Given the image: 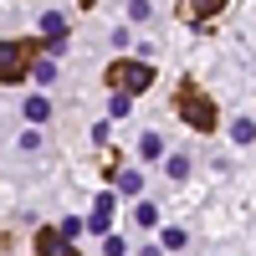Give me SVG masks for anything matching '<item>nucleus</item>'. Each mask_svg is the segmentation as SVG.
Here are the masks:
<instances>
[{
	"label": "nucleus",
	"instance_id": "nucleus-7",
	"mask_svg": "<svg viewBox=\"0 0 256 256\" xmlns=\"http://www.w3.org/2000/svg\"><path fill=\"white\" fill-rule=\"evenodd\" d=\"M118 190H123V195H138V190H144V174H138V169H123V174H118Z\"/></svg>",
	"mask_w": 256,
	"mask_h": 256
},
{
	"label": "nucleus",
	"instance_id": "nucleus-17",
	"mask_svg": "<svg viewBox=\"0 0 256 256\" xmlns=\"http://www.w3.org/2000/svg\"><path fill=\"white\" fill-rule=\"evenodd\" d=\"M108 108H113V118H128V92H118V98L108 102Z\"/></svg>",
	"mask_w": 256,
	"mask_h": 256
},
{
	"label": "nucleus",
	"instance_id": "nucleus-16",
	"mask_svg": "<svg viewBox=\"0 0 256 256\" xmlns=\"http://www.w3.org/2000/svg\"><path fill=\"white\" fill-rule=\"evenodd\" d=\"M128 16H134V20H148V0H128Z\"/></svg>",
	"mask_w": 256,
	"mask_h": 256
},
{
	"label": "nucleus",
	"instance_id": "nucleus-10",
	"mask_svg": "<svg viewBox=\"0 0 256 256\" xmlns=\"http://www.w3.org/2000/svg\"><path fill=\"white\" fill-rule=\"evenodd\" d=\"M159 148H164L159 134H144V138H138V154H144V159H159Z\"/></svg>",
	"mask_w": 256,
	"mask_h": 256
},
{
	"label": "nucleus",
	"instance_id": "nucleus-2",
	"mask_svg": "<svg viewBox=\"0 0 256 256\" xmlns=\"http://www.w3.org/2000/svg\"><path fill=\"white\" fill-rule=\"evenodd\" d=\"M102 77H108L118 92H144L148 82H154V67H148V62H113Z\"/></svg>",
	"mask_w": 256,
	"mask_h": 256
},
{
	"label": "nucleus",
	"instance_id": "nucleus-18",
	"mask_svg": "<svg viewBox=\"0 0 256 256\" xmlns=\"http://www.w3.org/2000/svg\"><path fill=\"white\" fill-rule=\"evenodd\" d=\"M102 251H108V256H123V251H128V246H123V241H118V236H108V241H102Z\"/></svg>",
	"mask_w": 256,
	"mask_h": 256
},
{
	"label": "nucleus",
	"instance_id": "nucleus-13",
	"mask_svg": "<svg viewBox=\"0 0 256 256\" xmlns=\"http://www.w3.org/2000/svg\"><path fill=\"white\" fill-rule=\"evenodd\" d=\"M134 220H138V226L148 230V226H154V220H159V210H154V205H138V210H134Z\"/></svg>",
	"mask_w": 256,
	"mask_h": 256
},
{
	"label": "nucleus",
	"instance_id": "nucleus-19",
	"mask_svg": "<svg viewBox=\"0 0 256 256\" xmlns=\"http://www.w3.org/2000/svg\"><path fill=\"white\" fill-rule=\"evenodd\" d=\"M82 6H98V0H82Z\"/></svg>",
	"mask_w": 256,
	"mask_h": 256
},
{
	"label": "nucleus",
	"instance_id": "nucleus-9",
	"mask_svg": "<svg viewBox=\"0 0 256 256\" xmlns=\"http://www.w3.org/2000/svg\"><path fill=\"white\" fill-rule=\"evenodd\" d=\"M41 31H46V36H67V20H62L56 10H46V16H41Z\"/></svg>",
	"mask_w": 256,
	"mask_h": 256
},
{
	"label": "nucleus",
	"instance_id": "nucleus-1",
	"mask_svg": "<svg viewBox=\"0 0 256 256\" xmlns=\"http://www.w3.org/2000/svg\"><path fill=\"white\" fill-rule=\"evenodd\" d=\"M174 102H180V113L190 118V128H200V134H210V128H216V102H210L195 82H180Z\"/></svg>",
	"mask_w": 256,
	"mask_h": 256
},
{
	"label": "nucleus",
	"instance_id": "nucleus-14",
	"mask_svg": "<svg viewBox=\"0 0 256 256\" xmlns=\"http://www.w3.org/2000/svg\"><path fill=\"white\" fill-rule=\"evenodd\" d=\"M184 174H190V159L174 154V159H169V180H184Z\"/></svg>",
	"mask_w": 256,
	"mask_h": 256
},
{
	"label": "nucleus",
	"instance_id": "nucleus-15",
	"mask_svg": "<svg viewBox=\"0 0 256 256\" xmlns=\"http://www.w3.org/2000/svg\"><path fill=\"white\" fill-rule=\"evenodd\" d=\"M36 82H56V62H36Z\"/></svg>",
	"mask_w": 256,
	"mask_h": 256
},
{
	"label": "nucleus",
	"instance_id": "nucleus-12",
	"mask_svg": "<svg viewBox=\"0 0 256 256\" xmlns=\"http://www.w3.org/2000/svg\"><path fill=\"white\" fill-rule=\"evenodd\" d=\"M159 241H164L169 251H184V230H180V226H169V230H164V236H159Z\"/></svg>",
	"mask_w": 256,
	"mask_h": 256
},
{
	"label": "nucleus",
	"instance_id": "nucleus-5",
	"mask_svg": "<svg viewBox=\"0 0 256 256\" xmlns=\"http://www.w3.org/2000/svg\"><path fill=\"white\" fill-rule=\"evenodd\" d=\"M113 226V195H98V205H92V230H108Z\"/></svg>",
	"mask_w": 256,
	"mask_h": 256
},
{
	"label": "nucleus",
	"instance_id": "nucleus-11",
	"mask_svg": "<svg viewBox=\"0 0 256 256\" xmlns=\"http://www.w3.org/2000/svg\"><path fill=\"white\" fill-rule=\"evenodd\" d=\"M184 6H190V16H195V20H200V16H210V10H220V6H226V0H184Z\"/></svg>",
	"mask_w": 256,
	"mask_h": 256
},
{
	"label": "nucleus",
	"instance_id": "nucleus-4",
	"mask_svg": "<svg viewBox=\"0 0 256 256\" xmlns=\"http://www.w3.org/2000/svg\"><path fill=\"white\" fill-rule=\"evenodd\" d=\"M26 41H20V46H16V41H6V46H0V56H6V77H0V82H20V67H26Z\"/></svg>",
	"mask_w": 256,
	"mask_h": 256
},
{
	"label": "nucleus",
	"instance_id": "nucleus-6",
	"mask_svg": "<svg viewBox=\"0 0 256 256\" xmlns=\"http://www.w3.org/2000/svg\"><path fill=\"white\" fill-rule=\"evenodd\" d=\"M26 118H31V123H46V118H52V102H46V98H26Z\"/></svg>",
	"mask_w": 256,
	"mask_h": 256
},
{
	"label": "nucleus",
	"instance_id": "nucleus-3",
	"mask_svg": "<svg viewBox=\"0 0 256 256\" xmlns=\"http://www.w3.org/2000/svg\"><path fill=\"white\" fill-rule=\"evenodd\" d=\"M36 256H82V251L72 246V236H62V226H56V230H41L36 236Z\"/></svg>",
	"mask_w": 256,
	"mask_h": 256
},
{
	"label": "nucleus",
	"instance_id": "nucleus-8",
	"mask_svg": "<svg viewBox=\"0 0 256 256\" xmlns=\"http://www.w3.org/2000/svg\"><path fill=\"white\" fill-rule=\"evenodd\" d=\"M230 138H236V144H251V138H256V123H251V118H236V123H230Z\"/></svg>",
	"mask_w": 256,
	"mask_h": 256
}]
</instances>
